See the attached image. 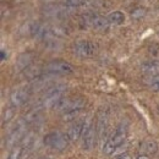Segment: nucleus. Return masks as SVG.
<instances>
[{
	"mask_svg": "<svg viewBox=\"0 0 159 159\" xmlns=\"http://www.w3.org/2000/svg\"><path fill=\"white\" fill-rule=\"evenodd\" d=\"M141 148L144 154H156L158 152V144L154 139H144Z\"/></svg>",
	"mask_w": 159,
	"mask_h": 159,
	"instance_id": "nucleus-13",
	"label": "nucleus"
},
{
	"mask_svg": "<svg viewBox=\"0 0 159 159\" xmlns=\"http://www.w3.org/2000/svg\"><path fill=\"white\" fill-rule=\"evenodd\" d=\"M108 20H109L110 23L121 25V23H124V21H125V15H124V12H121V11H114V12H111V14L109 15Z\"/></svg>",
	"mask_w": 159,
	"mask_h": 159,
	"instance_id": "nucleus-14",
	"label": "nucleus"
},
{
	"mask_svg": "<svg viewBox=\"0 0 159 159\" xmlns=\"http://www.w3.org/2000/svg\"><path fill=\"white\" fill-rule=\"evenodd\" d=\"M88 0H64V4L66 6L70 7H79V6H83L87 4Z\"/></svg>",
	"mask_w": 159,
	"mask_h": 159,
	"instance_id": "nucleus-20",
	"label": "nucleus"
},
{
	"mask_svg": "<svg viewBox=\"0 0 159 159\" xmlns=\"http://www.w3.org/2000/svg\"><path fill=\"white\" fill-rule=\"evenodd\" d=\"M23 149H25V148H23L22 146H15V147L11 149L10 154L7 156V159H20L21 156H22Z\"/></svg>",
	"mask_w": 159,
	"mask_h": 159,
	"instance_id": "nucleus-17",
	"label": "nucleus"
},
{
	"mask_svg": "<svg viewBox=\"0 0 159 159\" xmlns=\"http://www.w3.org/2000/svg\"><path fill=\"white\" fill-rule=\"evenodd\" d=\"M27 121L23 119V120H20L19 122H17V125L15 126V129L11 131V134L9 135V137H7V146H15V144H17L19 142H21L23 137L26 136V130H27Z\"/></svg>",
	"mask_w": 159,
	"mask_h": 159,
	"instance_id": "nucleus-7",
	"label": "nucleus"
},
{
	"mask_svg": "<svg viewBox=\"0 0 159 159\" xmlns=\"http://www.w3.org/2000/svg\"><path fill=\"white\" fill-rule=\"evenodd\" d=\"M83 127H84V120H81L75 122L67 131V137L70 139V141L76 142L82 137V132H83Z\"/></svg>",
	"mask_w": 159,
	"mask_h": 159,
	"instance_id": "nucleus-10",
	"label": "nucleus"
},
{
	"mask_svg": "<svg viewBox=\"0 0 159 159\" xmlns=\"http://www.w3.org/2000/svg\"><path fill=\"white\" fill-rule=\"evenodd\" d=\"M30 94H31V92H30L28 88H19V89L14 91L10 96V102H11L12 107L17 108V107L23 105L28 100Z\"/></svg>",
	"mask_w": 159,
	"mask_h": 159,
	"instance_id": "nucleus-8",
	"label": "nucleus"
},
{
	"mask_svg": "<svg viewBox=\"0 0 159 159\" xmlns=\"http://www.w3.org/2000/svg\"><path fill=\"white\" fill-rule=\"evenodd\" d=\"M22 142V147L23 148H31L32 146H33V143H34V135L32 134V132H30V134H26V136L23 137V139L21 141Z\"/></svg>",
	"mask_w": 159,
	"mask_h": 159,
	"instance_id": "nucleus-16",
	"label": "nucleus"
},
{
	"mask_svg": "<svg viewBox=\"0 0 159 159\" xmlns=\"http://www.w3.org/2000/svg\"><path fill=\"white\" fill-rule=\"evenodd\" d=\"M43 141H44V144L47 147H49L54 151H60V152L66 149L69 143H70V139L67 137V135L58 132V131L47 134Z\"/></svg>",
	"mask_w": 159,
	"mask_h": 159,
	"instance_id": "nucleus-2",
	"label": "nucleus"
},
{
	"mask_svg": "<svg viewBox=\"0 0 159 159\" xmlns=\"http://www.w3.org/2000/svg\"><path fill=\"white\" fill-rule=\"evenodd\" d=\"M141 70L143 74H146L148 76L159 75V61H156V60L146 61L141 65Z\"/></svg>",
	"mask_w": 159,
	"mask_h": 159,
	"instance_id": "nucleus-11",
	"label": "nucleus"
},
{
	"mask_svg": "<svg viewBox=\"0 0 159 159\" xmlns=\"http://www.w3.org/2000/svg\"><path fill=\"white\" fill-rule=\"evenodd\" d=\"M107 116L104 115H100L99 120H98V125H97V131L99 134V136L103 135V132H105V129H107Z\"/></svg>",
	"mask_w": 159,
	"mask_h": 159,
	"instance_id": "nucleus-19",
	"label": "nucleus"
},
{
	"mask_svg": "<svg viewBox=\"0 0 159 159\" xmlns=\"http://www.w3.org/2000/svg\"><path fill=\"white\" fill-rule=\"evenodd\" d=\"M38 159H48V158H43V157H42V158H38Z\"/></svg>",
	"mask_w": 159,
	"mask_h": 159,
	"instance_id": "nucleus-25",
	"label": "nucleus"
},
{
	"mask_svg": "<svg viewBox=\"0 0 159 159\" xmlns=\"http://www.w3.org/2000/svg\"><path fill=\"white\" fill-rule=\"evenodd\" d=\"M66 91V86L65 84H57V86H53L52 88H49L43 99H42V104L43 107H47V108H54L55 104L59 102L64 96V92Z\"/></svg>",
	"mask_w": 159,
	"mask_h": 159,
	"instance_id": "nucleus-3",
	"label": "nucleus"
},
{
	"mask_svg": "<svg viewBox=\"0 0 159 159\" xmlns=\"http://www.w3.org/2000/svg\"><path fill=\"white\" fill-rule=\"evenodd\" d=\"M136 159H151V158H149L147 154H139V156Z\"/></svg>",
	"mask_w": 159,
	"mask_h": 159,
	"instance_id": "nucleus-23",
	"label": "nucleus"
},
{
	"mask_svg": "<svg viewBox=\"0 0 159 159\" xmlns=\"http://www.w3.org/2000/svg\"><path fill=\"white\" fill-rule=\"evenodd\" d=\"M74 53L80 58H92L97 54V45L91 40H79L74 44Z\"/></svg>",
	"mask_w": 159,
	"mask_h": 159,
	"instance_id": "nucleus-5",
	"label": "nucleus"
},
{
	"mask_svg": "<svg viewBox=\"0 0 159 159\" xmlns=\"http://www.w3.org/2000/svg\"><path fill=\"white\" fill-rule=\"evenodd\" d=\"M146 12H147V10L144 7H136V9H134L131 11V17L134 20H141V19L144 17Z\"/></svg>",
	"mask_w": 159,
	"mask_h": 159,
	"instance_id": "nucleus-18",
	"label": "nucleus"
},
{
	"mask_svg": "<svg viewBox=\"0 0 159 159\" xmlns=\"http://www.w3.org/2000/svg\"><path fill=\"white\" fill-rule=\"evenodd\" d=\"M44 71L50 75H69L74 72V67L71 64L62 61V60H54L45 65Z\"/></svg>",
	"mask_w": 159,
	"mask_h": 159,
	"instance_id": "nucleus-4",
	"label": "nucleus"
},
{
	"mask_svg": "<svg viewBox=\"0 0 159 159\" xmlns=\"http://www.w3.org/2000/svg\"><path fill=\"white\" fill-rule=\"evenodd\" d=\"M1 60H5V52L1 50Z\"/></svg>",
	"mask_w": 159,
	"mask_h": 159,
	"instance_id": "nucleus-24",
	"label": "nucleus"
},
{
	"mask_svg": "<svg viewBox=\"0 0 159 159\" xmlns=\"http://www.w3.org/2000/svg\"><path fill=\"white\" fill-rule=\"evenodd\" d=\"M158 113H159V107H158Z\"/></svg>",
	"mask_w": 159,
	"mask_h": 159,
	"instance_id": "nucleus-26",
	"label": "nucleus"
},
{
	"mask_svg": "<svg viewBox=\"0 0 159 159\" xmlns=\"http://www.w3.org/2000/svg\"><path fill=\"white\" fill-rule=\"evenodd\" d=\"M146 83L147 86L153 89V91H159V75H154V76H148L146 79Z\"/></svg>",
	"mask_w": 159,
	"mask_h": 159,
	"instance_id": "nucleus-15",
	"label": "nucleus"
},
{
	"mask_svg": "<svg viewBox=\"0 0 159 159\" xmlns=\"http://www.w3.org/2000/svg\"><path fill=\"white\" fill-rule=\"evenodd\" d=\"M127 124L126 122H121L119 126L115 129L114 134L108 139V141L104 143L103 147V152L104 154H113L115 153V151L122 146V143L125 142V139L127 137Z\"/></svg>",
	"mask_w": 159,
	"mask_h": 159,
	"instance_id": "nucleus-1",
	"label": "nucleus"
},
{
	"mask_svg": "<svg viewBox=\"0 0 159 159\" xmlns=\"http://www.w3.org/2000/svg\"><path fill=\"white\" fill-rule=\"evenodd\" d=\"M81 139H82V148L84 151H89L93 148L94 142H96V129L91 119L84 120V127H83Z\"/></svg>",
	"mask_w": 159,
	"mask_h": 159,
	"instance_id": "nucleus-6",
	"label": "nucleus"
},
{
	"mask_svg": "<svg viewBox=\"0 0 159 159\" xmlns=\"http://www.w3.org/2000/svg\"><path fill=\"white\" fill-rule=\"evenodd\" d=\"M115 159H132V158H131V156H130L129 153L124 152V153H120V154H118V156L115 157Z\"/></svg>",
	"mask_w": 159,
	"mask_h": 159,
	"instance_id": "nucleus-22",
	"label": "nucleus"
},
{
	"mask_svg": "<svg viewBox=\"0 0 159 159\" xmlns=\"http://www.w3.org/2000/svg\"><path fill=\"white\" fill-rule=\"evenodd\" d=\"M32 59H33V57H32L31 53H23V54H21L20 57H19V59H17V61H16V64H15L16 71L26 70L31 65Z\"/></svg>",
	"mask_w": 159,
	"mask_h": 159,
	"instance_id": "nucleus-12",
	"label": "nucleus"
},
{
	"mask_svg": "<svg viewBox=\"0 0 159 159\" xmlns=\"http://www.w3.org/2000/svg\"><path fill=\"white\" fill-rule=\"evenodd\" d=\"M86 21H87L93 28H96V30H98V31H105V30H108V27H109V25H110V22H109L108 19L100 16L98 14H88V15L86 16Z\"/></svg>",
	"mask_w": 159,
	"mask_h": 159,
	"instance_id": "nucleus-9",
	"label": "nucleus"
},
{
	"mask_svg": "<svg viewBox=\"0 0 159 159\" xmlns=\"http://www.w3.org/2000/svg\"><path fill=\"white\" fill-rule=\"evenodd\" d=\"M14 114H15V111H14V108L6 109V110L4 111V115H2V124H5V122H9L10 120L14 118Z\"/></svg>",
	"mask_w": 159,
	"mask_h": 159,
	"instance_id": "nucleus-21",
	"label": "nucleus"
}]
</instances>
